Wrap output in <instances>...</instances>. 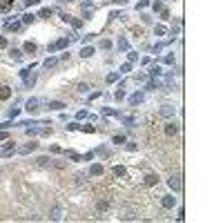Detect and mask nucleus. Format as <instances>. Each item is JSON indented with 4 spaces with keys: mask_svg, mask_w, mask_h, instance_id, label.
<instances>
[{
    "mask_svg": "<svg viewBox=\"0 0 223 223\" xmlns=\"http://www.w3.org/2000/svg\"><path fill=\"white\" fill-rule=\"evenodd\" d=\"M163 132H165V136H176L179 134V125L176 123H165V127H163Z\"/></svg>",
    "mask_w": 223,
    "mask_h": 223,
    "instance_id": "f257e3e1",
    "label": "nucleus"
},
{
    "mask_svg": "<svg viewBox=\"0 0 223 223\" xmlns=\"http://www.w3.org/2000/svg\"><path fill=\"white\" fill-rule=\"evenodd\" d=\"M25 109L29 112V114H34V112H38V98H29L25 105Z\"/></svg>",
    "mask_w": 223,
    "mask_h": 223,
    "instance_id": "f03ea898",
    "label": "nucleus"
},
{
    "mask_svg": "<svg viewBox=\"0 0 223 223\" xmlns=\"http://www.w3.org/2000/svg\"><path fill=\"white\" fill-rule=\"evenodd\" d=\"M167 185H170L174 192H179V190H181V179H179V176H170V179H167Z\"/></svg>",
    "mask_w": 223,
    "mask_h": 223,
    "instance_id": "7ed1b4c3",
    "label": "nucleus"
},
{
    "mask_svg": "<svg viewBox=\"0 0 223 223\" xmlns=\"http://www.w3.org/2000/svg\"><path fill=\"white\" fill-rule=\"evenodd\" d=\"M65 107H67V105L63 103V101H49V103H47V109H65Z\"/></svg>",
    "mask_w": 223,
    "mask_h": 223,
    "instance_id": "20e7f679",
    "label": "nucleus"
},
{
    "mask_svg": "<svg viewBox=\"0 0 223 223\" xmlns=\"http://www.w3.org/2000/svg\"><path fill=\"white\" fill-rule=\"evenodd\" d=\"M174 203H176V199H174V196H163V199H161V205L167 207V210H170V207H174Z\"/></svg>",
    "mask_w": 223,
    "mask_h": 223,
    "instance_id": "39448f33",
    "label": "nucleus"
},
{
    "mask_svg": "<svg viewBox=\"0 0 223 223\" xmlns=\"http://www.w3.org/2000/svg\"><path fill=\"white\" fill-rule=\"evenodd\" d=\"M89 174H92V176H101V174H103V165H101V163H94L92 167H89Z\"/></svg>",
    "mask_w": 223,
    "mask_h": 223,
    "instance_id": "423d86ee",
    "label": "nucleus"
},
{
    "mask_svg": "<svg viewBox=\"0 0 223 223\" xmlns=\"http://www.w3.org/2000/svg\"><path fill=\"white\" fill-rule=\"evenodd\" d=\"M38 165H40V167H54V161L47 158V156H40V158H38Z\"/></svg>",
    "mask_w": 223,
    "mask_h": 223,
    "instance_id": "0eeeda50",
    "label": "nucleus"
},
{
    "mask_svg": "<svg viewBox=\"0 0 223 223\" xmlns=\"http://www.w3.org/2000/svg\"><path fill=\"white\" fill-rule=\"evenodd\" d=\"M156 183H158V176H156V174H147L145 176V185L147 188H152V185H156Z\"/></svg>",
    "mask_w": 223,
    "mask_h": 223,
    "instance_id": "6e6552de",
    "label": "nucleus"
},
{
    "mask_svg": "<svg viewBox=\"0 0 223 223\" xmlns=\"http://www.w3.org/2000/svg\"><path fill=\"white\" fill-rule=\"evenodd\" d=\"M9 96H11V87H0V101H7Z\"/></svg>",
    "mask_w": 223,
    "mask_h": 223,
    "instance_id": "1a4fd4ad",
    "label": "nucleus"
},
{
    "mask_svg": "<svg viewBox=\"0 0 223 223\" xmlns=\"http://www.w3.org/2000/svg\"><path fill=\"white\" fill-rule=\"evenodd\" d=\"M172 114H174V107L172 105H163L161 107V116H172Z\"/></svg>",
    "mask_w": 223,
    "mask_h": 223,
    "instance_id": "9d476101",
    "label": "nucleus"
},
{
    "mask_svg": "<svg viewBox=\"0 0 223 223\" xmlns=\"http://www.w3.org/2000/svg\"><path fill=\"white\" fill-rule=\"evenodd\" d=\"M60 212H63V207H60V205H54V210H52V219H54V221H58L60 216H63Z\"/></svg>",
    "mask_w": 223,
    "mask_h": 223,
    "instance_id": "9b49d317",
    "label": "nucleus"
},
{
    "mask_svg": "<svg viewBox=\"0 0 223 223\" xmlns=\"http://www.w3.org/2000/svg\"><path fill=\"white\" fill-rule=\"evenodd\" d=\"M36 147H38V143H34V141H31V143H27L25 147H20V152H22V154H27V152H31V150H36Z\"/></svg>",
    "mask_w": 223,
    "mask_h": 223,
    "instance_id": "f8f14e48",
    "label": "nucleus"
},
{
    "mask_svg": "<svg viewBox=\"0 0 223 223\" xmlns=\"http://www.w3.org/2000/svg\"><path fill=\"white\" fill-rule=\"evenodd\" d=\"M80 56H83V58H89V56H94V49H92V47H83V49H80Z\"/></svg>",
    "mask_w": 223,
    "mask_h": 223,
    "instance_id": "ddd939ff",
    "label": "nucleus"
},
{
    "mask_svg": "<svg viewBox=\"0 0 223 223\" xmlns=\"http://www.w3.org/2000/svg\"><path fill=\"white\" fill-rule=\"evenodd\" d=\"M107 207H109L107 201H98V203H96V210H98V212H107Z\"/></svg>",
    "mask_w": 223,
    "mask_h": 223,
    "instance_id": "4468645a",
    "label": "nucleus"
},
{
    "mask_svg": "<svg viewBox=\"0 0 223 223\" xmlns=\"http://www.w3.org/2000/svg\"><path fill=\"white\" fill-rule=\"evenodd\" d=\"M114 176H125V167H123V165H116V167H114Z\"/></svg>",
    "mask_w": 223,
    "mask_h": 223,
    "instance_id": "2eb2a0df",
    "label": "nucleus"
},
{
    "mask_svg": "<svg viewBox=\"0 0 223 223\" xmlns=\"http://www.w3.org/2000/svg\"><path fill=\"white\" fill-rule=\"evenodd\" d=\"M138 103H143V96L141 94H134L132 98H129V105H138Z\"/></svg>",
    "mask_w": 223,
    "mask_h": 223,
    "instance_id": "dca6fc26",
    "label": "nucleus"
},
{
    "mask_svg": "<svg viewBox=\"0 0 223 223\" xmlns=\"http://www.w3.org/2000/svg\"><path fill=\"white\" fill-rule=\"evenodd\" d=\"M9 56H11L14 60H20V58H22V52H20V49H11V52H9Z\"/></svg>",
    "mask_w": 223,
    "mask_h": 223,
    "instance_id": "f3484780",
    "label": "nucleus"
},
{
    "mask_svg": "<svg viewBox=\"0 0 223 223\" xmlns=\"http://www.w3.org/2000/svg\"><path fill=\"white\" fill-rule=\"evenodd\" d=\"M56 63H58V58H54V56H49V58L45 60V67L49 69V67H54V65H56Z\"/></svg>",
    "mask_w": 223,
    "mask_h": 223,
    "instance_id": "a211bd4d",
    "label": "nucleus"
},
{
    "mask_svg": "<svg viewBox=\"0 0 223 223\" xmlns=\"http://www.w3.org/2000/svg\"><path fill=\"white\" fill-rule=\"evenodd\" d=\"M112 141H114L116 145H123V143H125V136H123V134H116V136L112 138Z\"/></svg>",
    "mask_w": 223,
    "mask_h": 223,
    "instance_id": "6ab92c4d",
    "label": "nucleus"
},
{
    "mask_svg": "<svg viewBox=\"0 0 223 223\" xmlns=\"http://www.w3.org/2000/svg\"><path fill=\"white\" fill-rule=\"evenodd\" d=\"M25 52H27V54H34V52H36V45H34V43H25Z\"/></svg>",
    "mask_w": 223,
    "mask_h": 223,
    "instance_id": "aec40b11",
    "label": "nucleus"
},
{
    "mask_svg": "<svg viewBox=\"0 0 223 223\" xmlns=\"http://www.w3.org/2000/svg\"><path fill=\"white\" fill-rule=\"evenodd\" d=\"M54 47H56V49H63V47H67V38H60V40L54 45Z\"/></svg>",
    "mask_w": 223,
    "mask_h": 223,
    "instance_id": "412c9836",
    "label": "nucleus"
},
{
    "mask_svg": "<svg viewBox=\"0 0 223 223\" xmlns=\"http://www.w3.org/2000/svg\"><path fill=\"white\" fill-rule=\"evenodd\" d=\"M118 76H120V71H114V74H109V76H107V83H114V80H118Z\"/></svg>",
    "mask_w": 223,
    "mask_h": 223,
    "instance_id": "4be33fe9",
    "label": "nucleus"
},
{
    "mask_svg": "<svg viewBox=\"0 0 223 223\" xmlns=\"http://www.w3.org/2000/svg\"><path fill=\"white\" fill-rule=\"evenodd\" d=\"M34 18H36V16H31V14H25V16H22V22H25V25H29V22H34Z\"/></svg>",
    "mask_w": 223,
    "mask_h": 223,
    "instance_id": "5701e85b",
    "label": "nucleus"
},
{
    "mask_svg": "<svg viewBox=\"0 0 223 223\" xmlns=\"http://www.w3.org/2000/svg\"><path fill=\"white\" fill-rule=\"evenodd\" d=\"M67 22H71L74 27H80V25H83V20H78V18H71V16H69V20H67Z\"/></svg>",
    "mask_w": 223,
    "mask_h": 223,
    "instance_id": "b1692460",
    "label": "nucleus"
},
{
    "mask_svg": "<svg viewBox=\"0 0 223 223\" xmlns=\"http://www.w3.org/2000/svg\"><path fill=\"white\" fill-rule=\"evenodd\" d=\"M118 49H129V45H127L125 38H120V40H118Z\"/></svg>",
    "mask_w": 223,
    "mask_h": 223,
    "instance_id": "393cba45",
    "label": "nucleus"
},
{
    "mask_svg": "<svg viewBox=\"0 0 223 223\" xmlns=\"http://www.w3.org/2000/svg\"><path fill=\"white\" fill-rule=\"evenodd\" d=\"M78 92H83V94L89 92V85H87V83H80V85H78Z\"/></svg>",
    "mask_w": 223,
    "mask_h": 223,
    "instance_id": "a878e982",
    "label": "nucleus"
},
{
    "mask_svg": "<svg viewBox=\"0 0 223 223\" xmlns=\"http://www.w3.org/2000/svg\"><path fill=\"white\" fill-rule=\"evenodd\" d=\"M45 16H52V9H47V7L40 9V18H45Z\"/></svg>",
    "mask_w": 223,
    "mask_h": 223,
    "instance_id": "bb28decb",
    "label": "nucleus"
},
{
    "mask_svg": "<svg viewBox=\"0 0 223 223\" xmlns=\"http://www.w3.org/2000/svg\"><path fill=\"white\" fill-rule=\"evenodd\" d=\"M150 74H152V76H158V74H161V67H158V65L152 67V69H150Z\"/></svg>",
    "mask_w": 223,
    "mask_h": 223,
    "instance_id": "cd10ccee",
    "label": "nucleus"
},
{
    "mask_svg": "<svg viewBox=\"0 0 223 223\" xmlns=\"http://www.w3.org/2000/svg\"><path fill=\"white\" fill-rule=\"evenodd\" d=\"M161 18H163V20H167V18H170V11H167V9H161Z\"/></svg>",
    "mask_w": 223,
    "mask_h": 223,
    "instance_id": "c85d7f7f",
    "label": "nucleus"
},
{
    "mask_svg": "<svg viewBox=\"0 0 223 223\" xmlns=\"http://www.w3.org/2000/svg\"><path fill=\"white\" fill-rule=\"evenodd\" d=\"M129 69H132V63H125V65L120 67V71H129Z\"/></svg>",
    "mask_w": 223,
    "mask_h": 223,
    "instance_id": "c756f323",
    "label": "nucleus"
},
{
    "mask_svg": "<svg viewBox=\"0 0 223 223\" xmlns=\"http://www.w3.org/2000/svg\"><path fill=\"white\" fill-rule=\"evenodd\" d=\"M163 60H165V63H167V65H172V63H174V56H170V54H167V56H165Z\"/></svg>",
    "mask_w": 223,
    "mask_h": 223,
    "instance_id": "7c9ffc66",
    "label": "nucleus"
},
{
    "mask_svg": "<svg viewBox=\"0 0 223 223\" xmlns=\"http://www.w3.org/2000/svg\"><path fill=\"white\" fill-rule=\"evenodd\" d=\"M78 129H85V132H94V127H92V125H80Z\"/></svg>",
    "mask_w": 223,
    "mask_h": 223,
    "instance_id": "2f4dec72",
    "label": "nucleus"
},
{
    "mask_svg": "<svg viewBox=\"0 0 223 223\" xmlns=\"http://www.w3.org/2000/svg\"><path fill=\"white\" fill-rule=\"evenodd\" d=\"M101 47H103V49H109L112 43H109V40H103V43H101Z\"/></svg>",
    "mask_w": 223,
    "mask_h": 223,
    "instance_id": "473e14b6",
    "label": "nucleus"
},
{
    "mask_svg": "<svg viewBox=\"0 0 223 223\" xmlns=\"http://www.w3.org/2000/svg\"><path fill=\"white\" fill-rule=\"evenodd\" d=\"M38 2H40V0H25L27 7H31V5H38Z\"/></svg>",
    "mask_w": 223,
    "mask_h": 223,
    "instance_id": "72a5a7b5",
    "label": "nucleus"
},
{
    "mask_svg": "<svg viewBox=\"0 0 223 223\" xmlns=\"http://www.w3.org/2000/svg\"><path fill=\"white\" fill-rule=\"evenodd\" d=\"M165 34V27H156V36H163Z\"/></svg>",
    "mask_w": 223,
    "mask_h": 223,
    "instance_id": "f704fd0d",
    "label": "nucleus"
},
{
    "mask_svg": "<svg viewBox=\"0 0 223 223\" xmlns=\"http://www.w3.org/2000/svg\"><path fill=\"white\" fill-rule=\"evenodd\" d=\"M2 47H7V40H5L2 36H0V49H2Z\"/></svg>",
    "mask_w": 223,
    "mask_h": 223,
    "instance_id": "c9c22d12",
    "label": "nucleus"
},
{
    "mask_svg": "<svg viewBox=\"0 0 223 223\" xmlns=\"http://www.w3.org/2000/svg\"><path fill=\"white\" fill-rule=\"evenodd\" d=\"M7 136H9V134H5V132H0V141H5Z\"/></svg>",
    "mask_w": 223,
    "mask_h": 223,
    "instance_id": "e433bc0d",
    "label": "nucleus"
}]
</instances>
